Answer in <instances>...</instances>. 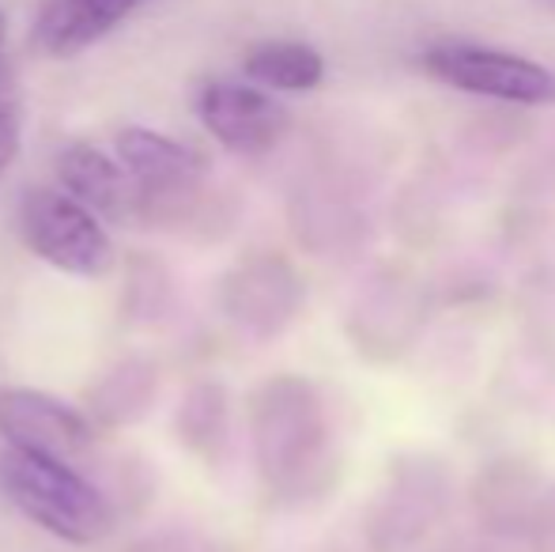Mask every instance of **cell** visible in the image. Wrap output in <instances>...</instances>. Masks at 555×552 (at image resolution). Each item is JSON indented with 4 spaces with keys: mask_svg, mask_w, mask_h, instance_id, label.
Segmentation results:
<instances>
[{
    "mask_svg": "<svg viewBox=\"0 0 555 552\" xmlns=\"http://www.w3.org/2000/svg\"><path fill=\"white\" fill-rule=\"evenodd\" d=\"M0 488L27 523L68 545H91L114 526L111 500L76 465L8 447L0 454Z\"/></svg>",
    "mask_w": 555,
    "mask_h": 552,
    "instance_id": "1",
    "label": "cell"
},
{
    "mask_svg": "<svg viewBox=\"0 0 555 552\" xmlns=\"http://www.w3.org/2000/svg\"><path fill=\"white\" fill-rule=\"evenodd\" d=\"M20 235L38 261L65 277L99 280L117 261L106 220L65 190H27L20 201Z\"/></svg>",
    "mask_w": 555,
    "mask_h": 552,
    "instance_id": "2",
    "label": "cell"
},
{
    "mask_svg": "<svg viewBox=\"0 0 555 552\" xmlns=\"http://www.w3.org/2000/svg\"><path fill=\"white\" fill-rule=\"evenodd\" d=\"M424 68L446 88L465 91V95H483L518 106L555 103V73L544 68L541 61L521 57V53L446 42L424 53Z\"/></svg>",
    "mask_w": 555,
    "mask_h": 552,
    "instance_id": "3",
    "label": "cell"
},
{
    "mask_svg": "<svg viewBox=\"0 0 555 552\" xmlns=\"http://www.w3.org/2000/svg\"><path fill=\"white\" fill-rule=\"evenodd\" d=\"M95 432L99 427L88 413L53 398L50 390H30V386L0 390V439L12 450H27V454H42L80 470L88 450L95 447Z\"/></svg>",
    "mask_w": 555,
    "mask_h": 552,
    "instance_id": "4",
    "label": "cell"
},
{
    "mask_svg": "<svg viewBox=\"0 0 555 552\" xmlns=\"http://www.w3.org/2000/svg\"><path fill=\"white\" fill-rule=\"evenodd\" d=\"M197 118L231 155H264L287 137L292 114L264 88L216 80L197 95Z\"/></svg>",
    "mask_w": 555,
    "mask_h": 552,
    "instance_id": "5",
    "label": "cell"
},
{
    "mask_svg": "<svg viewBox=\"0 0 555 552\" xmlns=\"http://www.w3.org/2000/svg\"><path fill=\"white\" fill-rule=\"evenodd\" d=\"M310 401L299 383H272L257 398L254 409V442L261 473L272 480H284L287 473L302 470L314 424H310Z\"/></svg>",
    "mask_w": 555,
    "mask_h": 552,
    "instance_id": "6",
    "label": "cell"
},
{
    "mask_svg": "<svg viewBox=\"0 0 555 552\" xmlns=\"http://www.w3.org/2000/svg\"><path fill=\"white\" fill-rule=\"evenodd\" d=\"M147 0H50L38 15L35 42L50 57H76L106 38Z\"/></svg>",
    "mask_w": 555,
    "mask_h": 552,
    "instance_id": "7",
    "label": "cell"
},
{
    "mask_svg": "<svg viewBox=\"0 0 555 552\" xmlns=\"http://www.w3.org/2000/svg\"><path fill=\"white\" fill-rule=\"evenodd\" d=\"M57 182L73 193L80 205H88L103 220H125L132 216V182L121 163L99 152L95 144H68L57 155Z\"/></svg>",
    "mask_w": 555,
    "mask_h": 552,
    "instance_id": "8",
    "label": "cell"
},
{
    "mask_svg": "<svg viewBox=\"0 0 555 552\" xmlns=\"http://www.w3.org/2000/svg\"><path fill=\"white\" fill-rule=\"evenodd\" d=\"M155 394H159V368L152 360H140L129 356L117 368H111L103 375V383L91 390V406L88 416L95 427H129L152 409Z\"/></svg>",
    "mask_w": 555,
    "mask_h": 552,
    "instance_id": "9",
    "label": "cell"
},
{
    "mask_svg": "<svg viewBox=\"0 0 555 552\" xmlns=\"http://www.w3.org/2000/svg\"><path fill=\"white\" fill-rule=\"evenodd\" d=\"M246 76L264 91H314L325 80V57L307 42H261L242 61Z\"/></svg>",
    "mask_w": 555,
    "mask_h": 552,
    "instance_id": "10",
    "label": "cell"
},
{
    "mask_svg": "<svg viewBox=\"0 0 555 552\" xmlns=\"http://www.w3.org/2000/svg\"><path fill=\"white\" fill-rule=\"evenodd\" d=\"M272 292H284L272 261L242 266L238 273L227 280V314L234 322L249 325V330H272V322L284 318V307H280V299H272Z\"/></svg>",
    "mask_w": 555,
    "mask_h": 552,
    "instance_id": "11",
    "label": "cell"
},
{
    "mask_svg": "<svg viewBox=\"0 0 555 552\" xmlns=\"http://www.w3.org/2000/svg\"><path fill=\"white\" fill-rule=\"evenodd\" d=\"M223 390L212 383L193 386L190 394L178 406V435H182L185 447L208 450L223 435Z\"/></svg>",
    "mask_w": 555,
    "mask_h": 552,
    "instance_id": "12",
    "label": "cell"
},
{
    "mask_svg": "<svg viewBox=\"0 0 555 552\" xmlns=\"http://www.w3.org/2000/svg\"><path fill=\"white\" fill-rule=\"evenodd\" d=\"M20 144H23L20 111H15V103L0 99V178H4L8 167L15 163V155H20Z\"/></svg>",
    "mask_w": 555,
    "mask_h": 552,
    "instance_id": "13",
    "label": "cell"
},
{
    "mask_svg": "<svg viewBox=\"0 0 555 552\" xmlns=\"http://www.w3.org/2000/svg\"><path fill=\"white\" fill-rule=\"evenodd\" d=\"M0 46H4V15H0Z\"/></svg>",
    "mask_w": 555,
    "mask_h": 552,
    "instance_id": "14",
    "label": "cell"
},
{
    "mask_svg": "<svg viewBox=\"0 0 555 552\" xmlns=\"http://www.w3.org/2000/svg\"><path fill=\"white\" fill-rule=\"evenodd\" d=\"M544 4H548V8H555V0H544Z\"/></svg>",
    "mask_w": 555,
    "mask_h": 552,
    "instance_id": "15",
    "label": "cell"
}]
</instances>
